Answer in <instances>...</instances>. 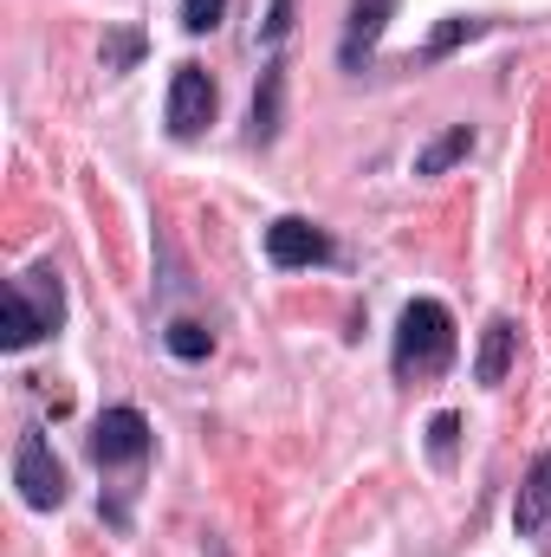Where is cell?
<instances>
[{
	"label": "cell",
	"mask_w": 551,
	"mask_h": 557,
	"mask_svg": "<svg viewBox=\"0 0 551 557\" xmlns=\"http://www.w3.org/2000/svg\"><path fill=\"white\" fill-rule=\"evenodd\" d=\"M59 318H65V285H59L52 267H33V273L7 278V298H0V350L7 357L33 350L46 331H59Z\"/></svg>",
	"instance_id": "6da1fadb"
},
{
	"label": "cell",
	"mask_w": 551,
	"mask_h": 557,
	"mask_svg": "<svg viewBox=\"0 0 551 557\" xmlns=\"http://www.w3.org/2000/svg\"><path fill=\"white\" fill-rule=\"evenodd\" d=\"M390 363L403 383H421V376H441L454 363V318L441 298H409L403 318H396V344H390Z\"/></svg>",
	"instance_id": "7a4b0ae2"
},
{
	"label": "cell",
	"mask_w": 551,
	"mask_h": 557,
	"mask_svg": "<svg viewBox=\"0 0 551 557\" xmlns=\"http://www.w3.org/2000/svg\"><path fill=\"white\" fill-rule=\"evenodd\" d=\"M13 486H20V499H26L33 512L65 506V467H59V454H52V441H46L39 428H26L20 447H13Z\"/></svg>",
	"instance_id": "3957f363"
},
{
	"label": "cell",
	"mask_w": 551,
	"mask_h": 557,
	"mask_svg": "<svg viewBox=\"0 0 551 557\" xmlns=\"http://www.w3.org/2000/svg\"><path fill=\"white\" fill-rule=\"evenodd\" d=\"M215 104H221V91H215V78L201 72V65H175V78H169V111H162V124H169V137H201L208 124H215Z\"/></svg>",
	"instance_id": "277c9868"
},
{
	"label": "cell",
	"mask_w": 551,
	"mask_h": 557,
	"mask_svg": "<svg viewBox=\"0 0 551 557\" xmlns=\"http://www.w3.org/2000/svg\"><path fill=\"white\" fill-rule=\"evenodd\" d=\"M267 260H273L279 273L331 267V260H338V240H331L318 221H305V214H279L273 227H267Z\"/></svg>",
	"instance_id": "5b68a950"
},
{
	"label": "cell",
	"mask_w": 551,
	"mask_h": 557,
	"mask_svg": "<svg viewBox=\"0 0 551 557\" xmlns=\"http://www.w3.org/2000/svg\"><path fill=\"white\" fill-rule=\"evenodd\" d=\"M143 454H149V421H143V409L118 403V409H105V416L91 421V460L105 473L111 467H137Z\"/></svg>",
	"instance_id": "8992f818"
},
{
	"label": "cell",
	"mask_w": 551,
	"mask_h": 557,
	"mask_svg": "<svg viewBox=\"0 0 551 557\" xmlns=\"http://www.w3.org/2000/svg\"><path fill=\"white\" fill-rule=\"evenodd\" d=\"M513 532L532 539V545H551V447L532 460V473L513 499Z\"/></svg>",
	"instance_id": "52a82bcc"
},
{
	"label": "cell",
	"mask_w": 551,
	"mask_h": 557,
	"mask_svg": "<svg viewBox=\"0 0 551 557\" xmlns=\"http://www.w3.org/2000/svg\"><path fill=\"white\" fill-rule=\"evenodd\" d=\"M390 13H396V0H351V20H344V46H338V59H344L351 72H357V65L377 52V39H383Z\"/></svg>",
	"instance_id": "ba28073f"
},
{
	"label": "cell",
	"mask_w": 551,
	"mask_h": 557,
	"mask_svg": "<svg viewBox=\"0 0 551 557\" xmlns=\"http://www.w3.org/2000/svg\"><path fill=\"white\" fill-rule=\"evenodd\" d=\"M513 350H519V331H513V318H493L487 331H480V357H474V383H506V370H513Z\"/></svg>",
	"instance_id": "9c48e42d"
},
{
	"label": "cell",
	"mask_w": 551,
	"mask_h": 557,
	"mask_svg": "<svg viewBox=\"0 0 551 557\" xmlns=\"http://www.w3.org/2000/svg\"><path fill=\"white\" fill-rule=\"evenodd\" d=\"M279 117H285V65H267L260 72V91H254V117H247V137L254 143H273L279 137Z\"/></svg>",
	"instance_id": "30bf717a"
},
{
	"label": "cell",
	"mask_w": 551,
	"mask_h": 557,
	"mask_svg": "<svg viewBox=\"0 0 551 557\" xmlns=\"http://www.w3.org/2000/svg\"><path fill=\"white\" fill-rule=\"evenodd\" d=\"M467 149H474V124H448L441 137H434L428 149H421V156H415V175H448V169H454Z\"/></svg>",
	"instance_id": "8fae6325"
},
{
	"label": "cell",
	"mask_w": 551,
	"mask_h": 557,
	"mask_svg": "<svg viewBox=\"0 0 551 557\" xmlns=\"http://www.w3.org/2000/svg\"><path fill=\"white\" fill-rule=\"evenodd\" d=\"M162 344H169V357H182V363H201V357L215 350V331H208L201 318H175V324L162 331Z\"/></svg>",
	"instance_id": "7c38bea8"
},
{
	"label": "cell",
	"mask_w": 551,
	"mask_h": 557,
	"mask_svg": "<svg viewBox=\"0 0 551 557\" xmlns=\"http://www.w3.org/2000/svg\"><path fill=\"white\" fill-rule=\"evenodd\" d=\"M137 59H143V33L124 26V33H111V39H105V72H131Z\"/></svg>",
	"instance_id": "4fadbf2b"
},
{
	"label": "cell",
	"mask_w": 551,
	"mask_h": 557,
	"mask_svg": "<svg viewBox=\"0 0 551 557\" xmlns=\"http://www.w3.org/2000/svg\"><path fill=\"white\" fill-rule=\"evenodd\" d=\"M228 20V0H182V26L188 33H215Z\"/></svg>",
	"instance_id": "5bb4252c"
},
{
	"label": "cell",
	"mask_w": 551,
	"mask_h": 557,
	"mask_svg": "<svg viewBox=\"0 0 551 557\" xmlns=\"http://www.w3.org/2000/svg\"><path fill=\"white\" fill-rule=\"evenodd\" d=\"M474 33H480V20H448V26H441V33L428 39V52H421V59H441L448 46H461V39H474Z\"/></svg>",
	"instance_id": "9a60e30c"
},
{
	"label": "cell",
	"mask_w": 551,
	"mask_h": 557,
	"mask_svg": "<svg viewBox=\"0 0 551 557\" xmlns=\"http://www.w3.org/2000/svg\"><path fill=\"white\" fill-rule=\"evenodd\" d=\"M454 434H461V421H454V416L428 421V447H434V460H448V454H454Z\"/></svg>",
	"instance_id": "2e32d148"
},
{
	"label": "cell",
	"mask_w": 551,
	"mask_h": 557,
	"mask_svg": "<svg viewBox=\"0 0 551 557\" xmlns=\"http://www.w3.org/2000/svg\"><path fill=\"white\" fill-rule=\"evenodd\" d=\"M292 7H298V0H273V7H267L260 39H285V33H292Z\"/></svg>",
	"instance_id": "e0dca14e"
}]
</instances>
